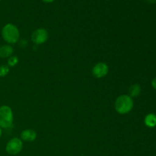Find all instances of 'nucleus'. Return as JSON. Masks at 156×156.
<instances>
[{"label": "nucleus", "instance_id": "1", "mask_svg": "<svg viewBox=\"0 0 156 156\" xmlns=\"http://www.w3.org/2000/svg\"><path fill=\"white\" fill-rule=\"evenodd\" d=\"M116 111L120 114H126L132 111L133 108V101L132 98L126 94L120 95L116 99L114 103Z\"/></svg>", "mask_w": 156, "mask_h": 156}, {"label": "nucleus", "instance_id": "2", "mask_svg": "<svg viewBox=\"0 0 156 156\" xmlns=\"http://www.w3.org/2000/svg\"><path fill=\"white\" fill-rule=\"evenodd\" d=\"M2 36L4 41L8 44H15L19 41L20 32L15 24L9 23L2 27Z\"/></svg>", "mask_w": 156, "mask_h": 156}, {"label": "nucleus", "instance_id": "3", "mask_svg": "<svg viewBox=\"0 0 156 156\" xmlns=\"http://www.w3.org/2000/svg\"><path fill=\"white\" fill-rule=\"evenodd\" d=\"M14 116L12 110L7 105L0 107V127L7 129L12 126Z\"/></svg>", "mask_w": 156, "mask_h": 156}, {"label": "nucleus", "instance_id": "4", "mask_svg": "<svg viewBox=\"0 0 156 156\" xmlns=\"http://www.w3.org/2000/svg\"><path fill=\"white\" fill-rule=\"evenodd\" d=\"M23 149V143L18 138H13L9 140L5 146V151L11 155H16L21 152Z\"/></svg>", "mask_w": 156, "mask_h": 156}, {"label": "nucleus", "instance_id": "5", "mask_svg": "<svg viewBox=\"0 0 156 156\" xmlns=\"http://www.w3.org/2000/svg\"><path fill=\"white\" fill-rule=\"evenodd\" d=\"M48 39V32L45 28H38L33 32L31 40L35 44H43Z\"/></svg>", "mask_w": 156, "mask_h": 156}, {"label": "nucleus", "instance_id": "6", "mask_svg": "<svg viewBox=\"0 0 156 156\" xmlns=\"http://www.w3.org/2000/svg\"><path fill=\"white\" fill-rule=\"evenodd\" d=\"M109 68L105 62H98L92 69V74L97 79H101L108 75Z\"/></svg>", "mask_w": 156, "mask_h": 156}, {"label": "nucleus", "instance_id": "7", "mask_svg": "<svg viewBox=\"0 0 156 156\" xmlns=\"http://www.w3.org/2000/svg\"><path fill=\"white\" fill-rule=\"evenodd\" d=\"M37 133L33 129H24L21 133V139L26 142H33L36 140Z\"/></svg>", "mask_w": 156, "mask_h": 156}, {"label": "nucleus", "instance_id": "8", "mask_svg": "<svg viewBox=\"0 0 156 156\" xmlns=\"http://www.w3.org/2000/svg\"><path fill=\"white\" fill-rule=\"evenodd\" d=\"M14 53L13 47L11 45L6 44V45H2L0 47V57L5 59V58H9L12 56Z\"/></svg>", "mask_w": 156, "mask_h": 156}, {"label": "nucleus", "instance_id": "9", "mask_svg": "<svg viewBox=\"0 0 156 156\" xmlns=\"http://www.w3.org/2000/svg\"><path fill=\"white\" fill-rule=\"evenodd\" d=\"M145 124L149 128H153L156 126V115L155 114H149L145 117Z\"/></svg>", "mask_w": 156, "mask_h": 156}, {"label": "nucleus", "instance_id": "10", "mask_svg": "<svg viewBox=\"0 0 156 156\" xmlns=\"http://www.w3.org/2000/svg\"><path fill=\"white\" fill-rule=\"evenodd\" d=\"M141 93V87L139 84H134L129 88V94L130 98H136Z\"/></svg>", "mask_w": 156, "mask_h": 156}, {"label": "nucleus", "instance_id": "11", "mask_svg": "<svg viewBox=\"0 0 156 156\" xmlns=\"http://www.w3.org/2000/svg\"><path fill=\"white\" fill-rule=\"evenodd\" d=\"M18 63V58L15 56H12L8 59L9 67H15Z\"/></svg>", "mask_w": 156, "mask_h": 156}, {"label": "nucleus", "instance_id": "12", "mask_svg": "<svg viewBox=\"0 0 156 156\" xmlns=\"http://www.w3.org/2000/svg\"><path fill=\"white\" fill-rule=\"evenodd\" d=\"M9 73V67L7 65L0 66V77H5Z\"/></svg>", "mask_w": 156, "mask_h": 156}, {"label": "nucleus", "instance_id": "13", "mask_svg": "<svg viewBox=\"0 0 156 156\" xmlns=\"http://www.w3.org/2000/svg\"><path fill=\"white\" fill-rule=\"evenodd\" d=\"M151 85H152V88H153L154 89L156 90V77L154 78V79H152V82H151Z\"/></svg>", "mask_w": 156, "mask_h": 156}, {"label": "nucleus", "instance_id": "14", "mask_svg": "<svg viewBox=\"0 0 156 156\" xmlns=\"http://www.w3.org/2000/svg\"><path fill=\"white\" fill-rule=\"evenodd\" d=\"M146 2L149 4H155L156 0H146Z\"/></svg>", "mask_w": 156, "mask_h": 156}, {"label": "nucleus", "instance_id": "15", "mask_svg": "<svg viewBox=\"0 0 156 156\" xmlns=\"http://www.w3.org/2000/svg\"><path fill=\"white\" fill-rule=\"evenodd\" d=\"M44 2H46V3H51L53 2V1H55V0H42Z\"/></svg>", "mask_w": 156, "mask_h": 156}, {"label": "nucleus", "instance_id": "16", "mask_svg": "<svg viewBox=\"0 0 156 156\" xmlns=\"http://www.w3.org/2000/svg\"><path fill=\"white\" fill-rule=\"evenodd\" d=\"M2 128L0 127V138H1L2 136Z\"/></svg>", "mask_w": 156, "mask_h": 156}, {"label": "nucleus", "instance_id": "17", "mask_svg": "<svg viewBox=\"0 0 156 156\" xmlns=\"http://www.w3.org/2000/svg\"><path fill=\"white\" fill-rule=\"evenodd\" d=\"M0 1H1V0H0Z\"/></svg>", "mask_w": 156, "mask_h": 156}]
</instances>
